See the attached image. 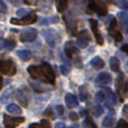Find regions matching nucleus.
<instances>
[{
	"mask_svg": "<svg viewBox=\"0 0 128 128\" xmlns=\"http://www.w3.org/2000/svg\"><path fill=\"white\" fill-rule=\"evenodd\" d=\"M76 45H78L79 47H81V48H84V47L88 46V43L84 42V40H79V38H78V40H76Z\"/></svg>",
	"mask_w": 128,
	"mask_h": 128,
	"instance_id": "393cba45",
	"label": "nucleus"
},
{
	"mask_svg": "<svg viewBox=\"0 0 128 128\" xmlns=\"http://www.w3.org/2000/svg\"><path fill=\"white\" fill-rule=\"evenodd\" d=\"M92 112H93V115H94L96 117H99V116H101L102 112H104V108H102L101 106H97V107L93 108Z\"/></svg>",
	"mask_w": 128,
	"mask_h": 128,
	"instance_id": "5701e85b",
	"label": "nucleus"
},
{
	"mask_svg": "<svg viewBox=\"0 0 128 128\" xmlns=\"http://www.w3.org/2000/svg\"><path fill=\"white\" fill-rule=\"evenodd\" d=\"M0 72L6 75H14L16 73V65L12 61L0 60Z\"/></svg>",
	"mask_w": 128,
	"mask_h": 128,
	"instance_id": "7ed1b4c3",
	"label": "nucleus"
},
{
	"mask_svg": "<svg viewBox=\"0 0 128 128\" xmlns=\"http://www.w3.org/2000/svg\"><path fill=\"white\" fill-rule=\"evenodd\" d=\"M104 90H106L107 93H108V98H107V100H104V102H106V106L109 107V108H111V107L115 104V102H116L115 94H114V93L110 91V89H108V88L104 89Z\"/></svg>",
	"mask_w": 128,
	"mask_h": 128,
	"instance_id": "ddd939ff",
	"label": "nucleus"
},
{
	"mask_svg": "<svg viewBox=\"0 0 128 128\" xmlns=\"http://www.w3.org/2000/svg\"><path fill=\"white\" fill-rule=\"evenodd\" d=\"M110 68L114 72H119L120 63H119V61H118V58H110Z\"/></svg>",
	"mask_w": 128,
	"mask_h": 128,
	"instance_id": "dca6fc26",
	"label": "nucleus"
},
{
	"mask_svg": "<svg viewBox=\"0 0 128 128\" xmlns=\"http://www.w3.org/2000/svg\"><path fill=\"white\" fill-rule=\"evenodd\" d=\"M114 122H115V117L112 115H107L104 117V122H102V125L104 127H111L114 125Z\"/></svg>",
	"mask_w": 128,
	"mask_h": 128,
	"instance_id": "a211bd4d",
	"label": "nucleus"
},
{
	"mask_svg": "<svg viewBox=\"0 0 128 128\" xmlns=\"http://www.w3.org/2000/svg\"><path fill=\"white\" fill-rule=\"evenodd\" d=\"M24 122V118H20V117H9V116L4 115V126L6 128H16V126H18L19 124Z\"/></svg>",
	"mask_w": 128,
	"mask_h": 128,
	"instance_id": "0eeeda50",
	"label": "nucleus"
},
{
	"mask_svg": "<svg viewBox=\"0 0 128 128\" xmlns=\"http://www.w3.org/2000/svg\"><path fill=\"white\" fill-rule=\"evenodd\" d=\"M91 64H92V66L96 68V70H100V68H102L104 66V60H102L101 58H99V56L93 58V60L91 61Z\"/></svg>",
	"mask_w": 128,
	"mask_h": 128,
	"instance_id": "2eb2a0df",
	"label": "nucleus"
},
{
	"mask_svg": "<svg viewBox=\"0 0 128 128\" xmlns=\"http://www.w3.org/2000/svg\"><path fill=\"white\" fill-rule=\"evenodd\" d=\"M70 118L72 120H78V118H79V117H78V115L75 112H71L70 114Z\"/></svg>",
	"mask_w": 128,
	"mask_h": 128,
	"instance_id": "7c9ffc66",
	"label": "nucleus"
},
{
	"mask_svg": "<svg viewBox=\"0 0 128 128\" xmlns=\"http://www.w3.org/2000/svg\"><path fill=\"white\" fill-rule=\"evenodd\" d=\"M86 124L89 125V127H90V128H96V125L93 124L92 122H91V119H88V120H86Z\"/></svg>",
	"mask_w": 128,
	"mask_h": 128,
	"instance_id": "2f4dec72",
	"label": "nucleus"
},
{
	"mask_svg": "<svg viewBox=\"0 0 128 128\" xmlns=\"http://www.w3.org/2000/svg\"><path fill=\"white\" fill-rule=\"evenodd\" d=\"M96 100H97L98 102H101V101H104V100H106V94H104V91H99V92L97 93Z\"/></svg>",
	"mask_w": 128,
	"mask_h": 128,
	"instance_id": "b1692460",
	"label": "nucleus"
},
{
	"mask_svg": "<svg viewBox=\"0 0 128 128\" xmlns=\"http://www.w3.org/2000/svg\"><path fill=\"white\" fill-rule=\"evenodd\" d=\"M79 40H84V42H90L91 40V37H90V35H89V33L86 30H81L79 33Z\"/></svg>",
	"mask_w": 128,
	"mask_h": 128,
	"instance_id": "412c9836",
	"label": "nucleus"
},
{
	"mask_svg": "<svg viewBox=\"0 0 128 128\" xmlns=\"http://www.w3.org/2000/svg\"><path fill=\"white\" fill-rule=\"evenodd\" d=\"M98 82L99 83H102V84H108L109 82H111V76L109 73L107 72H102L99 74L98 76Z\"/></svg>",
	"mask_w": 128,
	"mask_h": 128,
	"instance_id": "4468645a",
	"label": "nucleus"
},
{
	"mask_svg": "<svg viewBox=\"0 0 128 128\" xmlns=\"http://www.w3.org/2000/svg\"><path fill=\"white\" fill-rule=\"evenodd\" d=\"M45 116H50V117L54 118V117H53V114H52V111H51V109H48V110L45 111Z\"/></svg>",
	"mask_w": 128,
	"mask_h": 128,
	"instance_id": "f704fd0d",
	"label": "nucleus"
},
{
	"mask_svg": "<svg viewBox=\"0 0 128 128\" xmlns=\"http://www.w3.org/2000/svg\"><path fill=\"white\" fill-rule=\"evenodd\" d=\"M29 128H40V125H37V124H32L30 126H29Z\"/></svg>",
	"mask_w": 128,
	"mask_h": 128,
	"instance_id": "58836bf2",
	"label": "nucleus"
},
{
	"mask_svg": "<svg viewBox=\"0 0 128 128\" xmlns=\"http://www.w3.org/2000/svg\"><path fill=\"white\" fill-rule=\"evenodd\" d=\"M40 128H51V125L47 120H42L40 124Z\"/></svg>",
	"mask_w": 128,
	"mask_h": 128,
	"instance_id": "a878e982",
	"label": "nucleus"
},
{
	"mask_svg": "<svg viewBox=\"0 0 128 128\" xmlns=\"http://www.w3.org/2000/svg\"><path fill=\"white\" fill-rule=\"evenodd\" d=\"M7 110H8V112L14 114V115H20V114H22V109H20L17 104H9V106L7 107Z\"/></svg>",
	"mask_w": 128,
	"mask_h": 128,
	"instance_id": "f3484780",
	"label": "nucleus"
},
{
	"mask_svg": "<svg viewBox=\"0 0 128 128\" xmlns=\"http://www.w3.org/2000/svg\"><path fill=\"white\" fill-rule=\"evenodd\" d=\"M37 36V30L36 29H27V30L22 32L20 40L22 42H33Z\"/></svg>",
	"mask_w": 128,
	"mask_h": 128,
	"instance_id": "1a4fd4ad",
	"label": "nucleus"
},
{
	"mask_svg": "<svg viewBox=\"0 0 128 128\" xmlns=\"http://www.w3.org/2000/svg\"><path fill=\"white\" fill-rule=\"evenodd\" d=\"M6 44H7V47H8V45H9V48H14V47H15V42H14V40H7Z\"/></svg>",
	"mask_w": 128,
	"mask_h": 128,
	"instance_id": "c756f323",
	"label": "nucleus"
},
{
	"mask_svg": "<svg viewBox=\"0 0 128 128\" xmlns=\"http://www.w3.org/2000/svg\"><path fill=\"white\" fill-rule=\"evenodd\" d=\"M117 128H128V122H125L124 119H122L119 122H118Z\"/></svg>",
	"mask_w": 128,
	"mask_h": 128,
	"instance_id": "bb28decb",
	"label": "nucleus"
},
{
	"mask_svg": "<svg viewBox=\"0 0 128 128\" xmlns=\"http://www.w3.org/2000/svg\"><path fill=\"white\" fill-rule=\"evenodd\" d=\"M58 4V10L60 11V12H63V11L68 8V1H65V0L58 1V4Z\"/></svg>",
	"mask_w": 128,
	"mask_h": 128,
	"instance_id": "4be33fe9",
	"label": "nucleus"
},
{
	"mask_svg": "<svg viewBox=\"0 0 128 128\" xmlns=\"http://www.w3.org/2000/svg\"><path fill=\"white\" fill-rule=\"evenodd\" d=\"M56 111H58V114L60 116H62L63 114H64V108H63L62 106H58V107H56Z\"/></svg>",
	"mask_w": 128,
	"mask_h": 128,
	"instance_id": "c85d7f7f",
	"label": "nucleus"
},
{
	"mask_svg": "<svg viewBox=\"0 0 128 128\" xmlns=\"http://www.w3.org/2000/svg\"><path fill=\"white\" fill-rule=\"evenodd\" d=\"M61 71H62V73L64 75H68V72H70V68H68V66H65V65H62L61 66Z\"/></svg>",
	"mask_w": 128,
	"mask_h": 128,
	"instance_id": "cd10ccee",
	"label": "nucleus"
},
{
	"mask_svg": "<svg viewBox=\"0 0 128 128\" xmlns=\"http://www.w3.org/2000/svg\"><path fill=\"white\" fill-rule=\"evenodd\" d=\"M122 52H125L126 54H128V44H126V45H122Z\"/></svg>",
	"mask_w": 128,
	"mask_h": 128,
	"instance_id": "72a5a7b5",
	"label": "nucleus"
},
{
	"mask_svg": "<svg viewBox=\"0 0 128 128\" xmlns=\"http://www.w3.org/2000/svg\"><path fill=\"white\" fill-rule=\"evenodd\" d=\"M109 33L116 40V42H122V33H120L119 27H118L116 18L111 19V24H110V27H109Z\"/></svg>",
	"mask_w": 128,
	"mask_h": 128,
	"instance_id": "20e7f679",
	"label": "nucleus"
},
{
	"mask_svg": "<svg viewBox=\"0 0 128 128\" xmlns=\"http://www.w3.org/2000/svg\"><path fill=\"white\" fill-rule=\"evenodd\" d=\"M37 20V16L35 14H29V15L25 16L22 17V19H11V24H15V25H30V24H34V22Z\"/></svg>",
	"mask_w": 128,
	"mask_h": 128,
	"instance_id": "423d86ee",
	"label": "nucleus"
},
{
	"mask_svg": "<svg viewBox=\"0 0 128 128\" xmlns=\"http://www.w3.org/2000/svg\"><path fill=\"white\" fill-rule=\"evenodd\" d=\"M90 26H91V29L93 32V36L96 37V40L99 45H102L104 44V38H102L101 34H100V30H99V27H98V22L96 19H91L90 20Z\"/></svg>",
	"mask_w": 128,
	"mask_h": 128,
	"instance_id": "6e6552de",
	"label": "nucleus"
},
{
	"mask_svg": "<svg viewBox=\"0 0 128 128\" xmlns=\"http://www.w3.org/2000/svg\"><path fill=\"white\" fill-rule=\"evenodd\" d=\"M127 83L126 81L124 80V75L120 74V76L118 78L117 80V91H118V94H119V98H120V101H124L125 99V96L127 93Z\"/></svg>",
	"mask_w": 128,
	"mask_h": 128,
	"instance_id": "39448f33",
	"label": "nucleus"
},
{
	"mask_svg": "<svg viewBox=\"0 0 128 128\" xmlns=\"http://www.w3.org/2000/svg\"><path fill=\"white\" fill-rule=\"evenodd\" d=\"M65 102L68 108H75V107H78V104H79V101H78L76 97L71 94V93H68V94L65 96Z\"/></svg>",
	"mask_w": 128,
	"mask_h": 128,
	"instance_id": "9b49d317",
	"label": "nucleus"
},
{
	"mask_svg": "<svg viewBox=\"0 0 128 128\" xmlns=\"http://www.w3.org/2000/svg\"><path fill=\"white\" fill-rule=\"evenodd\" d=\"M28 72L33 79L42 80L43 82L54 84L55 83V74L48 63H43L40 66H29Z\"/></svg>",
	"mask_w": 128,
	"mask_h": 128,
	"instance_id": "f257e3e1",
	"label": "nucleus"
},
{
	"mask_svg": "<svg viewBox=\"0 0 128 128\" xmlns=\"http://www.w3.org/2000/svg\"><path fill=\"white\" fill-rule=\"evenodd\" d=\"M18 56H19L22 61H28L29 58H32V53L29 51L24 50V51H19V52H18Z\"/></svg>",
	"mask_w": 128,
	"mask_h": 128,
	"instance_id": "aec40b11",
	"label": "nucleus"
},
{
	"mask_svg": "<svg viewBox=\"0 0 128 128\" xmlns=\"http://www.w3.org/2000/svg\"><path fill=\"white\" fill-rule=\"evenodd\" d=\"M119 22L124 32L128 33V14L127 12H119Z\"/></svg>",
	"mask_w": 128,
	"mask_h": 128,
	"instance_id": "f8f14e48",
	"label": "nucleus"
},
{
	"mask_svg": "<svg viewBox=\"0 0 128 128\" xmlns=\"http://www.w3.org/2000/svg\"><path fill=\"white\" fill-rule=\"evenodd\" d=\"M122 6L124 7L125 9H128V2H126V1H125V2H122Z\"/></svg>",
	"mask_w": 128,
	"mask_h": 128,
	"instance_id": "4c0bfd02",
	"label": "nucleus"
},
{
	"mask_svg": "<svg viewBox=\"0 0 128 128\" xmlns=\"http://www.w3.org/2000/svg\"><path fill=\"white\" fill-rule=\"evenodd\" d=\"M80 99L82 101H86L89 99V92L86 90V86H80Z\"/></svg>",
	"mask_w": 128,
	"mask_h": 128,
	"instance_id": "6ab92c4d",
	"label": "nucleus"
},
{
	"mask_svg": "<svg viewBox=\"0 0 128 128\" xmlns=\"http://www.w3.org/2000/svg\"><path fill=\"white\" fill-rule=\"evenodd\" d=\"M1 86H2V78L0 76V89H1Z\"/></svg>",
	"mask_w": 128,
	"mask_h": 128,
	"instance_id": "ea45409f",
	"label": "nucleus"
},
{
	"mask_svg": "<svg viewBox=\"0 0 128 128\" xmlns=\"http://www.w3.org/2000/svg\"><path fill=\"white\" fill-rule=\"evenodd\" d=\"M65 54L70 58H74V56L79 55V50H78V47L75 46L72 42H68L65 44Z\"/></svg>",
	"mask_w": 128,
	"mask_h": 128,
	"instance_id": "9d476101",
	"label": "nucleus"
},
{
	"mask_svg": "<svg viewBox=\"0 0 128 128\" xmlns=\"http://www.w3.org/2000/svg\"><path fill=\"white\" fill-rule=\"evenodd\" d=\"M89 12H92V11H96L99 15L104 16L108 12V8H107V4H104L101 0H94V1H90L89 4Z\"/></svg>",
	"mask_w": 128,
	"mask_h": 128,
	"instance_id": "f03ea898",
	"label": "nucleus"
},
{
	"mask_svg": "<svg viewBox=\"0 0 128 128\" xmlns=\"http://www.w3.org/2000/svg\"><path fill=\"white\" fill-rule=\"evenodd\" d=\"M124 116L128 119V104H126L124 108Z\"/></svg>",
	"mask_w": 128,
	"mask_h": 128,
	"instance_id": "473e14b6",
	"label": "nucleus"
},
{
	"mask_svg": "<svg viewBox=\"0 0 128 128\" xmlns=\"http://www.w3.org/2000/svg\"><path fill=\"white\" fill-rule=\"evenodd\" d=\"M27 14V11H25V10H19L17 12V16H24V15H26Z\"/></svg>",
	"mask_w": 128,
	"mask_h": 128,
	"instance_id": "c9c22d12",
	"label": "nucleus"
},
{
	"mask_svg": "<svg viewBox=\"0 0 128 128\" xmlns=\"http://www.w3.org/2000/svg\"><path fill=\"white\" fill-rule=\"evenodd\" d=\"M55 128H65V126H64L63 122H58V124H56V126H55Z\"/></svg>",
	"mask_w": 128,
	"mask_h": 128,
	"instance_id": "e433bc0d",
	"label": "nucleus"
}]
</instances>
